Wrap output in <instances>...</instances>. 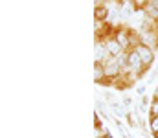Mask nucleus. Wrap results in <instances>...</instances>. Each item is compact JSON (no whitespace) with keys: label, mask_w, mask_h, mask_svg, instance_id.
Here are the masks:
<instances>
[{"label":"nucleus","mask_w":158,"mask_h":138,"mask_svg":"<svg viewBox=\"0 0 158 138\" xmlns=\"http://www.w3.org/2000/svg\"><path fill=\"white\" fill-rule=\"evenodd\" d=\"M158 116V98H153L151 107H149V118H156Z\"/></svg>","instance_id":"1a4fd4ad"},{"label":"nucleus","mask_w":158,"mask_h":138,"mask_svg":"<svg viewBox=\"0 0 158 138\" xmlns=\"http://www.w3.org/2000/svg\"><path fill=\"white\" fill-rule=\"evenodd\" d=\"M156 77H158V63H156V66H155V70H153V76L149 77V81H147V83H153Z\"/></svg>","instance_id":"ddd939ff"},{"label":"nucleus","mask_w":158,"mask_h":138,"mask_svg":"<svg viewBox=\"0 0 158 138\" xmlns=\"http://www.w3.org/2000/svg\"><path fill=\"white\" fill-rule=\"evenodd\" d=\"M94 81H96V85L109 87V81H107V76H105L103 63H94Z\"/></svg>","instance_id":"423d86ee"},{"label":"nucleus","mask_w":158,"mask_h":138,"mask_svg":"<svg viewBox=\"0 0 158 138\" xmlns=\"http://www.w3.org/2000/svg\"><path fill=\"white\" fill-rule=\"evenodd\" d=\"M103 98H105V101H107L109 105L116 101V96H114V92H110V90H103Z\"/></svg>","instance_id":"f8f14e48"},{"label":"nucleus","mask_w":158,"mask_h":138,"mask_svg":"<svg viewBox=\"0 0 158 138\" xmlns=\"http://www.w3.org/2000/svg\"><path fill=\"white\" fill-rule=\"evenodd\" d=\"M96 138H112V135H110L109 131H105V133H101V135H98Z\"/></svg>","instance_id":"2eb2a0df"},{"label":"nucleus","mask_w":158,"mask_h":138,"mask_svg":"<svg viewBox=\"0 0 158 138\" xmlns=\"http://www.w3.org/2000/svg\"><path fill=\"white\" fill-rule=\"evenodd\" d=\"M147 122H149V131H151L153 135H156L158 133V116L156 118H149Z\"/></svg>","instance_id":"9d476101"},{"label":"nucleus","mask_w":158,"mask_h":138,"mask_svg":"<svg viewBox=\"0 0 158 138\" xmlns=\"http://www.w3.org/2000/svg\"><path fill=\"white\" fill-rule=\"evenodd\" d=\"M136 94L142 98V96H145V85H140V87H136Z\"/></svg>","instance_id":"4468645a"},{"label":"nucleus","mask_w":158,"mask_h":138,"mask_svg":"<svg viewBox=\"0 0 158 138\" xmlns=\"http://www.w3.org/2000/svg\"><path fill=\"white\" fill-rule=\"evenodd\" d=\"M153 136H155V138H158V133H156V135H153Z\"/></svg>","instance_id":"f3484780"},{"label":"nucleus","mask_w":158,"mask_h":138,"mask_svg":"<svg viewBox=\"0 0 158 138\" xmlns=\"http://www.w3.org/2000/svg\"><path fill=\"white\" fill-rule=\"evenodd\" d=\"M109 52L103 39H96V46H94V63H105L109 59Z\"/></svg>","instance_id":"20e7f679"},{"label":"nucleus","mask_w":158,"mask_h":138,"mask_svg":"<svg viewBox=\"0 0 158 138\" xmlns=\"http://www.w3.org/2000/svg\"><path fill=\"white\" fill-rule=\"evenodd\" d=\"M114 39L119 43V46L123 48V52H131L134 50V46L140 43V31L132 30V28H127L125 24H118L114 28Z\"/></svg>","instance_id":"f257e3e1"},{"label":"nucleus","mask_w":158,"mask_h":138,"mask_svg":"<svg viewBox=\"0 0 158 138\" xmlns=\"http://www.w3.org/2000/svg\"><path fill=\"white\" fill-rule=\"evenodd\" d=\"M153 98H158V87L155 89V94H153Z\"/></svg>","instance_id":"dca6fc26"},{"label":"nucleus","mask_w":158,"mask_h":138,"mask_svg":"<svg viewBox=\"0 0 158 138\" xmlns=\"http://www.w3.org/2000/svg\"><path fill=\"white\" fill-rule=\"evenodd\" d=\"M103 68H105V76H107L109 87H114L116 81L123 76V72H121V68H119V65H118V59L110 55V57L103 63Z\"/></svg>","instance_id":"f03ea898"},{"label":"nucleus","mask_w":158,"mask_h":138,"mask_svg":"<svg viewBox=\"0 0 158 138\" xmlns=\"http://www.w3.org/2000/svg\"><path fill=\"white\" fill-rule=\"evenodd\" d=\"M109 109L114 112V116H116V118H125V114H127V109H125V107H123V103H119V101L110 103V105H109Z\"/></svg>","instance_id":"6e6552de"},{"label":"nucleus","mask_w":158,"mask_h":138,"mask_svg":"<svg viewBox=\"0 0 158 138\" xmlns=\"http://www.w3.org/2000/svg\"><path fill=\"white\" fill-rule=\"evenodd\" d=\"M105 46H107L109 55H112V57H119V55L123 53V48H121L119 43L114 39V35H110V37H107V39H105Z\"/></svg>","instance_id":"0eeeda50"},{"label":"nucleus","mask_w":158,"mask_h":138,"mask_svg":"<svg viewBox=\"0 0 158 138\" xmlns=\"http://www.w3.org/2000/svg\"><path fill=\"white\" fill-rule=\"evenodd\" d=\"M121 103H123V107L129 111V109L132 107V98H131L129 94H123V96H121Z\"/></svg>","instance_id":"9b49d317"},{"label":"nucleus","mask_w":158,"mask_h":138,"mask_svg":"<svg viewBox=\"0 0 158 138\" xmlns=\"http://www.w3.org/2000/svg\"><path fill=\"white\" fill-rule=\"evenodd\" d=\"M134 50H136V53L140 55V59L143 61V65H145V68L149 70V68L153 66V63H155V59H156V50H153L151 46L143 44V43H138V44L134 46Z\"/></svg>","instance_id":"7ed1b4c3"},{"label":"nucleus","mask_w":158,"mask_h":138,"mask_svg":"<svg viewBox=\"0 0 158 138\" xmlns=\"http://www.w3.org/2000/svg\"><path fill=\"white\" fill-rule=\"evenodd\" d=\"M109 15H110L109 4H96L94 6V19H96V22H109Z\"/></svg>","instance_id":"39448f33"}]
</instances>
